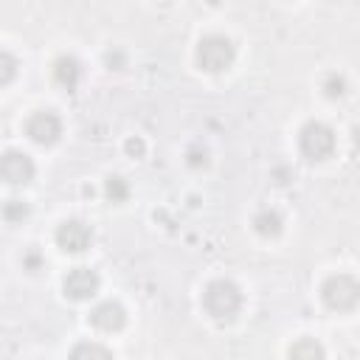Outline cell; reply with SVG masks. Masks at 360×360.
Returning a JSON list of instances; mask_svg holds the SVG:
<instances>
[{
	"instance_id": "1",
	"label": "cell",
	"mask_w": 360,
	"mask_h": 360,
	"mask_svg": "<svg viewBox=\"0 0 360 360\" xmlns=\"http://www.w3.org/2000/svg\"><path fill=\"white\" fill-rule=\"evenodd\" d=\"M202 307H205V312H208L211 318H217V321H231V318L239 312V307H242V292H239V287H236L233 281L217 278V281H211V284L202 290Z\"/></svg>"
},
{
	"instance_id": "2",
	"label": "cell",
	"mask_w": 360,
	"mask_h": 360,
	"mask_svg": "<svg viewBox=\"0 0 360 360\" xmlns=\"http://www.w3.org/2000/svg\"><path fill=\"white\" fill-rule=\"evenodd\" d=\"M233 59H236V48L222 34H208L197 45V65L205 73H222L233 65Z\"/></svg>"
},
{
	"instance_id": "3",
	"label": "cell",
	"mask_w": 360,
	"mask_h": 360,
	"mask_svg": "<svg viewBox=\"0 0 360 360\" xmlns=\"http://www.w3.org/2000/svg\"><path fill=\"white\" fill-rule=\"evenodd\" d=\"M298 149L307 160H323L335 152V132L321 121H307L298 132Z\"/></svg>"
},
{
	"instance_id": "4",
	"label": "cell",
	"mask_w": 360,
	"mask_h": 360,
	"mask_svg": "<svg viewBox=\"0 0 360 360\" xmlns=\"http://www.w3.org/2000/svg\"><path fill=\"white\" fill-rule=\"evenodd\" d=\"M321 298L329 309L335 312H346V309H354L357 298H360V287L352 276L346 273H338V276H329L321 287Z\"/></svg>"
},
{
	"instance_id": "5",
	"label": "cell",
	"mask_w": 360,
	"mask_h": 360,
	"mask_svg": "<svg viewBox=\"0 0 360 360\" xmlns=\"http://www.w3.org/2000/svg\"><path fill=\"white\" fill-rule=\"evenodd\" d=\"M25 135L39 146H51L62 135V121H59V115L53 110H37L25 121Z\"/></svg>"
},
{
	"instance_id": "6",
	"label": "cell",
	"mask_w": 360,
	"mask_h": 360,
	"mask_svg": "<svg viewBox=\"0 0 360 360\" xmlns=\"http://www.w3.org/2000/svg\"><path fill=\"white\" fill-rule=\"evenodd\" d=\"M34 177V160L25 152L8 149L0 155V180L8 186H25Z\"/></svg>"
},
{
	"instance_id": "7",
	"label": "cell",
	"mask_w": 360,
	"mask_h": 360,
	"mask_svg": "<svg viewBox=\"0 0 360 360\" xmlns=\"http://www.w3.org/2000/svg\"><path fill=\"white\" fill-rule=\"evenodd\" d=\"M93 242V228L82 219H65L56 228V245L65 253H84Z\"/></svg>"
},
{
	"instance_id": "8",
	"label": "cell",
	"mask_w": 360,
	"mask_h": 360,
	"mask_svg": "<svg viewBox=\"0 0 360 360\" xmlns=\"http://www.w3.org/2000/svg\"><path fill=\"white\" fill-rule=\"evenodd\" d=\"M98 284H101V278H98V273L90 270V267H73V270H68V276L62 278V290H65V295L73 298V301H87V298H93V295L98 292Z\"/></svg>"
},
{
	"instance_id": "9",
	"label": "cell",
	"mask_w": 360,
	"mask_h": 360,
	"mask_svg": "<svg viewBox=\"0 0 360 360\" xmlns=\"http://www.w3.org/2000/svg\"><path fill=\"white\" fill-rule=\"evenodd\" d=\"M90 323L101 332H118L127 323V312L118 301H101L93 312H90Z\"/></svg>"
},
{
	"instance_id": "10",
	"label": "cell",
	"mask_w": 360,
	"mask_h": 360,
	"mask_svg": "<svg viewBox=\"0 0 360 360\" xmlns=\"http://www.w3.org/2000/svg\"><path fill=\"white\" fill-rule=\"evenodd\" d=\"M53 79L59 87H65L68 93H73L82 82V62L76 56H59L53 62Z\"/></svg>"
},
{
	"instance_id": "11",
	"label": "cell",
	"mask_w": 360,
	"mask_h": 360,
	"mask_svg": "<svg viewBox=\"0 0 360 360\" xmlns=\"http://www.w3.org/2000/svg\"><path fill=\"white\" fill-rule=\"evenodd\" d=\"M281 214L278 211H273V208H262L256 217H253V231L259 233V236H264V239H270V236H278L281 233Z\"/></svg>"
},
{
	"instance_id": "12",
	"label": "cell",
	"mask_w": 360,
	"mask_h": 360,
	"mask_svg": "<svg viewBox=\"0 0 360 360\" xmlns=\"http://www.w3.org/2000/svg\"><path fill=\"white\" fill-rule=\"evenodd\" d=\"M287 354L290 360H323V346L315 338H298Z\"/></svg>"
},
{
	"instance_id": "13",
	"label": "cell",
	"mask_w": 360,
	"mask_h": 360,
	"mask_svg": "<svg viewBox=\"0 0 360 360\" xmlns=\"http://www.w3.org/2000/svg\"><path fill=\"white\" fill-rule=\"evenodd\" d=\"M70 360H112V352L101 343H93V340H82L73 346L70 352Z\"/></svg>"
},
{
	"instance_id": "14",
	"label": "cell",
	"mask_w": 360,
	"mask_h": 360,
	"mask_svg": "<svg viewBox=\"0 0 360 360\" xmlns=\"http://www.w3.org/2000/svg\"><path fill=\"white\" fill-rule=\"evenodd\" d=\"M104 194H107V200L110 202H124L127 197H129V186H127V180L124 177H107V183H104Z\"/></svg>"
},
{
	"instance_id": "15",
	"label": "cell",
	"mask_w": 360,
	"mask_h": 360,
	"mask_svg": "<svg viewBox=\"0 0 360 360\" xmlns=\"http://www.w3.org/2000/svg\"><path fill=\"white\" fill-rule=\"evenodd\" d=\"M3 217L8 219V222H22L25 217H28V202L25 200H6L3 202Z\"/></svg>"
},
{
	"instance_id": "16",
	"label": "cell",
	"mask_w": 360,
	"mask_h": 360,
	"mask_svg": "<svg viewBox=\"0 0 360 360\" xmlns=\"http://www.w3.org/2000/svg\"><path fill=\"white\" fill-rule=\"evenodd\" d=\"M17 76V59L8 51H0V87Z\"/></svg>"
},
{
	"instance_id": "17",
	"label": "cell",
	"mask_w": 360,
	"mask_h": 360,
	"mask_svg": "<svg viewBox=\"0 0 360 360\" xmlns=\"http://www.w3.org/2000/svg\"><path fill=\"white\" fill-rule=\"evenodd\" d=\"M323 93H326L329 98H340V96L346 93V79L338 76V73H329V76L323 79Z\"/></svg>"
},
{
	"instance_id": "18",
	"label": "cell",
	"mask_w": 360,
	"mask_h": 360,
	"mask_svg": "<svg viewBox=\"0 0 360 360\" xmlns=\"http://www.w3.org/2000/svg\"><path fill=\"white\" fill-rule=\"evenodd\" d=\"M124 149H127V155H132V158H141V155L146 152V143H143L141 138H129V141L124 143Z\"/></svg>"
},
{
	"instance_id": "19",
	"label": "cell",
	"mask_w": 360,
	"mask_h": 360,
	"mask_svg": "<svg viewBox=\"0 0 360 360\" xmlns=\"http://www.w3.org/2000/svg\"><path fill=\"white\" fill-rule=\"evenodd\" d=\"M205 163H208L205 149H202V152H200L197 146H194V149H188V166H194V169H197V166H205Z\"/></svg>"
}]
</instances>
